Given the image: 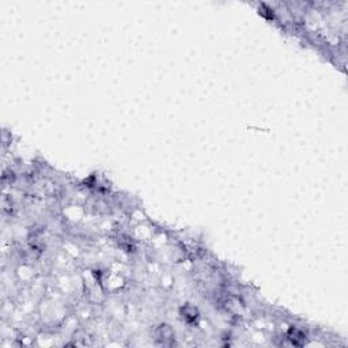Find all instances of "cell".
<instances>
[{"mask_svg":"<svg viewBox=\"0 0 348 348\" xmlns=\"http://www.w3.org/2000/svg\"><path fill=\"white\" fill-rule=\"evenodd\" d=\"M180 316L183 317L185 323L193 324L197 323V320H199V311H197L196 306H193V305L190 304H185L180 309Z\"/></svg>","mask_w":348,"mask_h":348,"instance_id":"6da1fadb","label":"cell"}]
</instances>
